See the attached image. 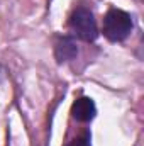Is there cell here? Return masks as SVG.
<instances>
[{"label": "cell", "mask_w": 144, "mask_h": 146, "mask_svg": "<svg viewBox=\"0 0 144 146\" xmlns=\"http://www.w3.org/2000/svg\"><path fill=\"white\" fill-rule=\"evenodd\" d=\"M104 36L112 42H120L132 31V17L122 9H110L104 17Z\"/></svg>", "instance_id": "1"}, {"label": "cell", "mask_w": 144, "mask_h": 146, "mask_svg": "<svg viewBox=\"0 0 144 146\" xmlns=\"http://www.w3.org/2000/svg\"><path fill=\"white\" fill-rule=\"evenodd\" d=\"M68 26L71 29V33L78 39L92 42L98 36V29H97V22L93 19V14L90 9L87 7H76L70 15Z\"/></svg>", "instance_id": "2"}, {"label": "cell", "mask_w": 144, "mask_h": 146, "mask_svg": "<svg viewBox=\"0 0 144 146\" xmlns=\"http://www.w3.org/2000/svg\"><path fill=\"white\" fill-rule=\"evenodd\" d=\"M95 114H97V107H95V102L90 97H80L73 102L71 106L73 119H76L80 122H88L95 117Z\"/></svg>", "instance_id": "3"}, {"label": "cell", "mask_w": 144, "mask_h": 146, "mask_svg": "<svg viewBox=\"0 0 144 146\" xmlns=\"http://www.w3.org/2000/svg\"><path fill=\"white\" fill-rule=\"evenodd\" d=\"M78 54V46L73 41L71 37L68 36H59L54 42V56L59 63L70 61Z\"/></svg>", "instance_id": "4"}, {"label": "cell", "mask_w": 144, "mask_h": 146, "mask_svg": "<svg viewBox=\"0 0 144 146\" xmlns=\"http://www.w3.org/2000/svg\"><path fill=\"white\" fill-rule=\"evenodd\" d=\"M66 146H92V134L88 131H85L81 136H78L76 139H73L71 143H68Z\"/></svg>", "instance_id": "5"}]
</instances>
